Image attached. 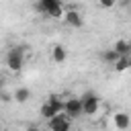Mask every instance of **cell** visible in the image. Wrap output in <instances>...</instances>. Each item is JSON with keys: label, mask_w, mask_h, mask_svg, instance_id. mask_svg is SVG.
I'll return each mask as SVG.
<instances>
[{"label": "cell", "mask_w": 131, "mask_h": 131, "mask_svg": "<svg viewBox=\"0 0 131 131\" xmlns=\"http://www.w3.org/2000/svg\"><path fill=\"white\" fill-rule=\"evenodd\" d=\"M47 102H49L57 113H63V98H61V96H57V94H49Z\"/></svg>", "instance_id": "cell-12"}, {"label": "cell", "mask_w": 131, "mask_h": 131, "mask_svg": "<svg viewBox=\"0 0 131 131\" xmlns=\"http://www.w3.org/2000/svg\"><path fill=\"white\" fill-rule=\"evenodd\" d=\"M51 59H53L55 63H63V61L68 59V49H66L63 45H55V47L51 49Z\"/></svg>", "instance_id": "cell-7"}, {"label": "cell", "mask_w": 131, "mask_h": 131, "mask_svg": "<svg viewBox=\"0 0 131 131\" xmlns=\"http://www.w3.org/2000/svg\"><path fill=\"white\" fill-rule=\"evenodd\" d=\"M47 127L53 131H68L72 127V123H70V117H66L63 113H57L51 119H47Z\"/></svg>", "instance_id": "cell-5"}, {"label": "cell", "mask_w": 131, "mask_h": 131, "mask_svg": "<svg viewBox=\"0 0 131 131\" xmlns=\"http://www.w3.org/2000/svg\"><path fill=\"white\" fill-rule=\"evenodd\" d=\"M29 98H31V90H29V88H16V92H14V100H16V102L23 104V102H27Z\"/></svg>", "instance_id": "cell-13"}, {"label": "cell", "mask_w": 131, "mask_h": 131, "mask_svg": "<svg viewBox=\"0 0 131 131\" xmlns=\"http://www.w3.org/2000/svg\"><path fill=\"white\" fill-rule=\"evenodd\" d=\"M80 104H82V115H96L98 106H100V98L96 92L88 90L80 96Z\"/></svg>", "instance_id": "cell-3"}, {"label": "cell", "mask_w": 131, "mask_h": 131, "mask_svg": "<svg viewBox=\"0 0 131 131\" xmlns=\"http://www.w3.org/2000/svg\"><path fill=\"white\" fill-rule=\"evenodd\" d=\"M6 66L10 72H20L25 66V47L23 45H14L8 49L6 53Z\"/></svg>", "instance_id": "cell-2"}, {"label": "cell", "mask_w": 131, "mask_h": 131, "mask_svg": "<svg viewBox=\"0 0 131 131\" xmlns=\"http://www.w3.org/2000/svg\"><path fill=\"white\" fill-rule=\"evenodd\" d=\"M63 115L70 117V119H78V117H82V104H80V98L72 96V98L63 100Z\"/></svg>", "instance_id": "cell-4"}, {"label": "cell", "mask_w": 131, "mask_h": 131, "mask_svg": "<svg viewBox=\"0 0 131 131\" xmlns=\"http://www.w3.org/2000/svg\"><path fill=\"white\" fill-rule=\"evenodd\" d=\"M129 66H131V59H129V55H119V57L115 59V63H113L115 72H125Z\"/></svg>", "instance_id": "cell-10"}, {"label": "cell", "mask_w": 131, "mask_h": 131, "mask_svg": "<svg viewBox=\"0 0 131 131\" xmlns=\"http://www.w3.org/2000/svg\"><path fill=\"white\" fill-rule=\"evenodd\" d=\"M129 125H131V119H129L127 113H117L115 115V127L117 129L125 131V129H129Z\"/></svg>", "instance_id": "cell-9"}, {"label": "cell", "mask_w": 131, "mask_h": 131, "mask_svg": "<svg viewBox=\"0 0 131 131\" xmlns=\"http://www.w3.org/2000/svg\"><path fill=\"white\" fill-rule=\"evenodd\" d=\"M98 4H100L102 8H113V6L117 4V0H98Z\"/></svg>", "instance_id": "cell-15"}, {"label": "cell", "mask_w": 131, "mask_h": 131, "mask_svg": "<svg viewBox=\"0 0 131 131\" xmlns=\"http://www.w3.org/2000/svg\"><path fill=\"white\" fill-rule=\"evenodd\" d=\"M39 113H41V117H43L45 121H47V119H51L53 115H57V111H55V108H53V106H51V104H49L47 100H45V102L41 104V111H39Z\"/></svg>", "instance_id": "cell-14"}, {"label": "cell", "mask_w": 131, "mask_h": 131, "mask_svg": "<svg viewBox=\"0 0 131 131\" xmlns=\"http://www.w3.org/2000/svg\"><path fill=\"white\" fill-rule=\"evenodd\" d=\"M35 8L43 16H47V18H61V14H63L61 0H37V6Z\"/></svg>", "instance_id": "cell-1"}, {"label": "cell", "mask_w": 131, "mask_h": 131, "mask_svg": "<svg viewBox=\"0 0 131 131\" xmlns=\"http://www.w3.org/2000/svg\"><path fill=\"white\" fill-rule=\"evenodd\" d=\"M63 20H66V25H70L72 29H82V25H84V18H82V14L78 12V10H74V8H70V10H66L63 14Z\"/></svg>", "instance_id": "cell-6"}, {"label": "cell", "mask_w": 131, "mask_h": 131, "mask_svg": "<svg viewBox=\"0 0 131 131\" xmlns=\"http://www.w3.org/2000/svg\"><path fill=\"white\" fill-rule=\"evenodd\" d=\"M113 49H115L119 55H129V53H131V43H129L127 39H117L115 45H113Z\"/></svg>", "instance_id": "cell-8"}, {"label": "cell", "mask_w": 131, "mask_h": 131, "mask_svg": "<svg viewBox=\"0 0 131 131\" xmlns=\"http://www.w3.org/2000/svg\"><path fill=\"white\" fill-rule=\"evenodd\" d=\"M117 57H119V53H117V51H115L113 47H111V49H104V51L100 53V59H102L104 63H108V66H113Z\"/></svg>", "instance_id": "cell-11"}]
</instances>
